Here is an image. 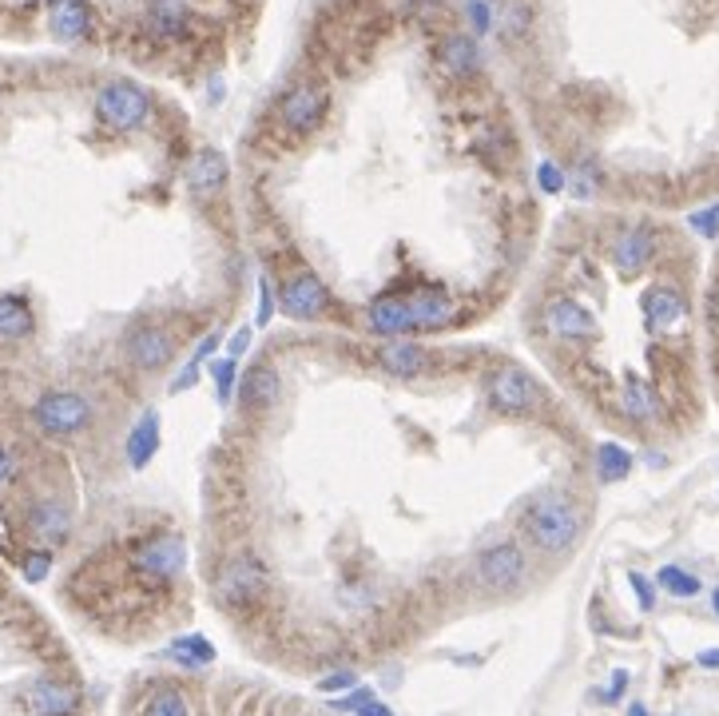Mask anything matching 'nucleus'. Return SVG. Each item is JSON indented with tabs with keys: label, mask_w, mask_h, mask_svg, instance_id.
Segmentation results:
<instances>
[{
	"label": "nucleus",
	"mask_w": 719,
	"mask_h": 716,
	"mask_svg": "<svg viewBox=\"0 0 719 716\" xmlns=\"http://www.w3.org/2000/svg\"><path fill=\"white\" fill-rule=\"evenodd\" d=\"M524 529L533 538L537 550L545 553H565L580 533V514L577 506L561 494H545L537 497L533 506L524 509Z\"/></svg>",
	"instance_id": "1"
},
{
	"label": "nucleus",
	"mask_w": 719,
	"mask_h": 716,
	"mask_svg": "<svg viewBox=\"0 0 719 716\" xmlns=\"http://www.w3.org/2000/svg\"><path fill=\"white\" fill-rule=\"evenodd\" d=\"M96 116L111 132H135L152 116V96L131 80H111L96 92Z\"/></svg>",
	"instance_id": "2"
},
{
	"label": "nucleus",
	"mask_w": 719,
	"mask_h": 716,
	"mask_svg": "<svg viewBox=\"0 0 719 716\" xmlns=\"http://www.w3.org/2000/svg\"><path fill=\"white\" fill-rule=\"evenodd\" d=\"M267 594V570L255 553H231L215 573V597L227 609H251Z\"/></svg>",
	"instance_id": "3"
},
{
	"label": "nucleus",
	"mask_w": 719,
	"mask_h": 716,
	"mask_svg": "<svg viewBox=\"0 0 719 716\" xmlns=\"http://www.w3.org/2000/svg\"><path fill=\"white\" fill-rule=\"evenodd\" d=\"M33 422L44 434H56V438H72V434H84L92 426V402L76 390H48V395L36 398Z\"/></svg>",
	"instance_id": "4"
},
{
	"label": "nucleus",
	"mask_w": 719,
	"mask_h": 716,
	"mask_svg": "<svg viewBox=\"0 0 719 716\" xmlns=\"http://www.w3.org/2000/svg\"><path fill=\"white\" fill-rule=\"evenodd\" d=\"M131 565L148 582H175L187 570V541L179 533H155L131 553Z\"/></svg>",
	"instance_id": "5"
},
{
	"label": "nucleus",
	"mask_w": 719,
	"mask_h": 716,
	"mask_svg": "<svg viewBox=\"0 0 719 716\" xmlns=\"http://www.w3.org/2000/svg\"><path fill=\"white\" fill-rule=\"evenodd\" d=\"M327 108H330L327 89H318V84H295V89H286L283 99H279V120H283L286 132L310 136L318 124L327 120Z\"/></svg>",
	"instance_id": "6"
},
{
	"label": "nucleus",
	"mask_w": 719,
	"mask_h": 716,
	"mask_svg": "<svg viewBox=\"0 0 719 716\" xmlns=\"http://www.w3.org/2000/svg\"><path fill=\"white\" fill-rule=\"evenodd\" d=\"M279 307H283V315H291V319H298V322H315L327 315L330 291L322 286V279H318L315 271H298V275L286 279L283 291H279Z\"/></svg>",
	"instance_id": "7"
},
{
	"label": "nucleus",
	"mask_w": 719,
	"mask_h": 716,
	"mask_svg": "<svg viewBox=\"0 0 719 716\" xmlns=\"http://www.w3.org/2000/svg\"><path fill=\"white\" fill-rule=\"evenodd\" d=\"M123 359L135 371H164L175 359V334H167L164 327H131L123 334Z\"/></svg>",
	"instance_id": "8"
},
{
	"label": "nucleus",
	"mask_w": 719,
	"mask_h": 716,
	"mask_svg": "<svg viewBox=\"0 0 719 716\" xmlns=\"http://www.w3.org/2000/svg\"><path fill=\"white\" fill-rule=\"evenodd\" d=\"M490 402L502 414H524V410L537 407V383L524 375L521 366H502L490 378Z\"/></svg>",
	"instance_id": "9"
},
{
	"label": "nucleus",
	"mask_w": 719,
	"mask_h": 716,
	"mask_svg": "<svg viewBox=\"0 0 719 716\" xmlns=\"http://www.w3.org/2000/svg\"><path fill=\"white\" fill-rule=\"evenodd\" d=\"M524 577V553L502 541V545H490V550L478 557V582L490 585V589H512V585Z\"/></svg>",
	"instance_id": "10"
},
{
	"label": "nucleus",
	"mask_w": 719,
	"mask_h": 716,
	"mask_svg": "<svg viewBox=\"0 0 719 716\" xmlns=\"http://www.w3.org/2000/svg\"><path fill=\"white\" fill-rule=\"evenodd\" d=\"M24 705H28V713L33 716H76L80 713V689L68 681L40 677V681L28 684Z\"/></svg>",
	"instance_id": "11"
},
{
	"label": "nucleus",
	"mask_w": 719,
	"mask_h": 716,
	"mask_svg": "<svg viewBox=\"0 0 719 716\" xmlns=\"http://www.w3.org/2000/svg\"><path fill=\"white\" fill-rule=\"evenodd\" d=\"M48 33L64 45L92 36V4L87 0H48Z\"/></svg>",
	"instance_id": "12"
},
{
	"label": "nucleus",
	"mask_w": 719,
	"mask_h": 716,
	"mask_svg": "<svg viewBox=\"0 0 719 716\" xmlns=\"http://www.w3.org/2000/svg\"><path fill=\"white\" fill-rule=\"evenodd\" d=\"M143 28H148L152 40L172 45V40H184V36L191 33V12H187V4H179V0H152V4L143 9Z\"/></svg>",
	"instance_id": "13"
},
{
	"label": "nucleus",
	"mask_w": 719,
	"mask_h": 716,
	"mask_svg": "<svg viewBox=\"0 0 719 716\" xmlns=\"http://www.w3.org/2000/svg\"><path fill=\"white\" fill-rule=\"evenodd\" d=\"M405 310H410V322H414V331H437V327H446L453 319V298L446 291H414V295H405Z\"/></svg>",
	"instance_id": "14"
},
{
	"label": "nucleus",
	"mask_w": 719,
	"mask_h": 716,
	"mask_svg": "<svg viewBox=\"0 0 719 716\" xmlns=\"http://www.w3.org/2000/svg\"><path fill=\"white\" fill-rule=\"evenodd\" d=\"M366 322H370V331L381 334V339H402V334L414 331V322H410V310H405V298L398 295H378L366 307Z\"/></svg>",
	"instance_id": "15"
},
{
	"label": "nucleus",
	"mask_w": 719,
	"mask_h": 716,
	"mask_svg": "<svg viewBox=\"0 0 719 716\" xmlns=\"http://www.w3.org/2000/svg\"><path fill=\"white\" fill-rule=\"evenodd\" d=\"M28 529H33V538L40 541L44 550L48 545H64L68 533H72V514L60 502H40V506L28 509Z\"/></svg>",
	"instance_id": "16"
},
{
	"label": "nucleus",
	"mask_w": 719,
	"mask_h": 716,
	"mask_svg": "<svg viewBox=\"0 0 719 716\" xmlns=\"http://www.w3.org/2000/svg\"><path fill=\"white\" fill-rule=\"evenodd\" d=\"M223 184H227V160H223V152H215V148L196 152V160L187 164V188L208 199V196H215Z\"/></svg>",
	"instance_id": "17"
},
{
	"label": "nucleus",
	"mask_w": 719,
	"mask_h": 716,
	"mask_svg": "<svg viewBox=\"0 0 719 716\" xmlns=\"http://www.w3.org/2000/svg\"><path fill=\"white\" fill-rule=\"evenodd\" d=\"M274 398H279V371H274V366L259 363L239 378L243 410H267V407H274Z\"/></svg>",
	"instance_id": "18"
},
{
	"label": "nucleus",
	"mask_w": 719,
	"mask_h": 716,
	"mask_svg": "<svg viewBox=\"0 0 719 716\" xmlns=\"http://www.w3.org/2000/svg\"><path fill=\"white\" fill-rule=\"evenodd\" d=\"M687 307L684 298L676 291H668V286H652L648 295H644V319L652 331H676L680 322H684Z\"/></svg>",
	"instance_id": "19"
},
{
	"label": "nucleus",
	"mask_w": 719,
	"mask_h": 716,
	"mask_svg": "<svg viewBox=\"0 0 719 716\" xmlns=\"http://www.w3.org/2000/svg\"><path fill=\"white\" fill-rule=\"evenodd\" d=\"M437 68L446 72V77H458V80H465V77H473L481 68V52H478V45L469 40V36H446L441 45H437Z\"/></svg>",
	"instance_id": "20"
},
{
	"label": "nucleus",
	"mask_w": 719,
	"mask_h": 716,
	"mask_svg": "<svg viewBox=\"0 0 719 716\" xmlns=\"http://www.w3.org/2000/svg\"><path fill=\"white\" fill-rule=\"evenodd\" d=\"M123 454H128L131 470H143V466H148L155 454H160V414H155V410H143L140 422L131 426Z\"/></svg>",
	"instance_id": "21"
},
{
	"label": "nucleus",
	"mask_w": 719,
	"mask_h": 716,
	"mask_svg": "<svg viewBox=\"0 0 719 716\" xmlns=\"http://www.w3.org/2000/svg\"><path fill=\"white\" fill-rule=\"evenodd\" d=\"M36 331V310L24 295H0V342H24Z\"/></svg>",
	"instance_id": "22"
},
{
	"label": "nucleus",
	"mask_w": 719,
	"mask_h": 716,
	"mask_svg": "<svg viewBox=\"0 0 719 716\" xmlns=\"http://www.w3.org/2000/svg\"><path fill=\"white\" fill-rule=\"evenodd\" d=\"M545 322L556 339H589V334L597 331L589 310L577 307V303H568V298H561V303H553V307L545 310Z\"/></svg>",
	"instance_id": "23"
},
{
	"label": "nucleus",
	"mask_w": 719,
	"mask_h": 716,
	"mask_svg": "<svg viewBox=\"0 0 719 716\" xmlns=\"http://www.w3.org/2000/svg\"><path fill=\"white\" fill-rule=\"evenodd\" d=\"M381 366L390 371L393 378H414L425 371V351L417 347V342H402V339H390L386 347H381Z\"/></svg>",
	"instance_id": "24"
},
{
	"label": "nucleus",
	"mask_w": 719,
	"mask_h": 716,
	"mask_svg": "<svg viewBox=\"0 0 719 716\" xmlns=\"http://www.w3.org/2000/svg\"><path fill=\"white\" fill-rule=\"evenodd\" d=\"M652 259V232H644V227H633V232H624L621 239H616V263H621V271H640L644 263Z\"/></svg>",
	"instance_id": "25"
},
{
	"label": "nucleus",
	"mask_w": 719,
	"mask_h": 716,
	"mask_svg": "<svg viewBox=\"0 0 719 716\" xmlns=\"http://www.w3.org/2000/svg\"><path fill=\"white\" fill-rule=\"evenodd\" d=\"M164 657L167 661H175V665H184V669H203V665L215 661V645H211L208 637L191 633V637L172 641V649H167Z\"/></svg>",
	"instance_id": "26"
},
{
	"label": "nucleus",
	"mask_w": 719,
	"mask_h": 716,
	"mask_svg": "<svg viewBox=\"0 0 719 716\" xmlns=\"http://www.w3.org/2000/svg\"><path fill=\"white\" fill-rule=\"evenodd\" d=\"M628 474H633V454L624 450V446H616V442H604L597 450V478L604 485H612V482H624Z\"/></svg>",
	"instance_id": "27"
},
{
	"label": "nucleus",
	"mask_w": 719,
	"mask_h": 716,
	"mask_svg": "<svg viewBox=\"0 0 719 716\" xmlns=\"http://www.w3.org/2000/svg\"><path fill=\"white\" fill-rule=\"evenodd\" d=\"M219 342H223V334H219V331H211L208 339L199 342V347H196V354H191V363H187L184 371H179V375H175V383H172V390H175V395H179V390H187V386L196 383V378H199V366L208 363L211 354L219 351Z\"/></svg>",
	"instance_id": "28"
},
{
	"label": "nucleus",
	"mask_w": 719,
	"mask_h": 716,
	"mask_svg": "<svg viewBox=\"0 0 719 716\" xmlns=\"http://www.w3.org/2000/svg\"><path fill=\"white\" fill-rule=\"evenodd\" d=\"M656 582H660V589H668L672 597H696L699 594V577H692V573L680 570V565H664V570L656 573Z\"/></svg>",
	"instance_id": "29"
},
{
	"label": "nucleus",
	"mask_w": 719,
	"mask_h": 716,
	"mask_svg": "<svg viewBox=\"0 0 719 716\" xmlns=\"http://www.w3.org/2000/svg\"><path fill=\"white\" fill-rule=\"evenodd\" d=\"M143 716H187V701L179 689H160V693L143 705Z\"/></svg>",
	"instance_id": "30"
},
{
	"label": "nucleus",
	"mask_w": 719,
	"mask_h": 716,
	"mask_svg": "<svg viewBox=\"0 0 719 716\" xmlns=\"http://www.w3.org/2000/svg\"><path fill=\"white\" fill-rule=\"evenodd\" d=\"M624 410H628L633 419H640V422L652 419V414H656V402H652V395H648V386L628 383V390H624Z\"/></svg>",
	"instance_id": "31"
},
{
	"label": "nucleus",
	"mask_w": 719,
	"mask_h": 716,
	"mask_svg": "<svg viewBox=\"0 0 719 716\" xmlns=\"http://www.w3.org/2000/svg\"><path fill=\"white\" fill-rule=\"evenodd\" d=\"M235 371H239V359H219L211 366V375H215V390H219V402L227 407L231 395H235Z\"/></svg>",
	"instance_id": "32"
},
{
	"label": "nucleus",
	"mask_w": 719,
	"mask_h": 716,
	"mask_svg": "<svg viewBox=\"0 0 719 716\" xmlns=\"http://www.w3.org/2000/svg\"><path fill=\"white\" fill-rule=\"evenodd\" d=\"M21 570H24V582H44L48 577V570H52V550H28L24 553V562H21Z\"/></svg>",
	"instance_id": "33"
},
{
	"label": "nucleus",
	"mask_w": 719,
	"mask_h": 716,
	"mask_svg": "<svg viewBox=\"0 0 719 716\" xmlns=\"http://www.w3.org/2000/svg\"><path fill=\"white\" fill-rule=\"evenodd\" d=\"M274 307H279V291H274L271 275L259 279V315H255V327H271Z\"/></svg>",
	"instance_id": "34"
},
{
	"label": "nucleus",
	"mask_w": 719,
	"mask_h": 716,
	"mask_svg": "<svg viewBox=\"0 0 719 716\" xmlns=\"http://www.w3.org/2000/svg\"><path fill=\"white\" fill-rule=\"evenodd\" d=\"M687 223H692V232H696V235H704V239H716V235H719V203H716V208L692 211V215H687Z\"/></svg>",
	"instance_id": "35"
},
{
	"label": "nucleus",
	"mask_w": 719,
	"mask_h": 716,
	"mask_svg": "<svg viewBox=\"0 0 719 716\" xmlns=\"http://www.w3.org/2000/svg\"><path fill=\"white\" fill-rule=\"evenodd\" d=\"M537 184H541L545 196H556V191H565V172L556 164H541L537 167Z\"/></svg>",
	"instance_id": "36"
},
{
	"label": "nucleus",
	"mask_w": 719,
	"mask_h": 716,
	"mask_svg": "<svg viewBox=\"0 0 719 716\" xmlns=\"http://www.w3.org/2000/svg\"><path fill=\"white\" fill-rule=\"evenodd\" d=\"M628 582H633L636 597H640V609H644V613H652V609H656V585L648 582L644 573H628Z\"/></svg>",
	"instance_id": "37"
},
{
	"label": "nucleus",
	"mask_w": 719,
	"mask_h": 716,
	"mask_svg": "<svg viewBox=\"0 0 719 716\" xmlns=\"http://www.w3.org/2000/svg\"><path fill=\"white\" fill-rule=\"evenodd\" d=\"M465 12H469V21H473V28H478V33H490V28H493V9L485 4V0H469Z\"/></svg>",
	"instance_id": "38"
},
{
	"label": "nucleus",
	"mask_w": 719,
	"mask_h": 716,
	"mask_svg": "<svg viewBox=\"0 0 719 716\" xmlns=\"http://www.w3.org/2000/svg\"><path fill=\"white\" fill-rule=\"evenodd\" d=\"M318 689H322V693H342V689H354V672H350V669L330 672V677H322V681H318Z\"/></svg>",
	"instance_id": "39"
},
{
	"label": "nucleus",
	"mask_w": 719,
	"mask_h": 716,
	"mask_svg": "<svg viewBox=\"0 0 719 716\" xmlns=\"http://www.w3.org/2000/svg\"><path fill=\"white\" fill-rule=\"evenodd\" d=\"M247 347H251V327H239V331L231 334V342H227V359H243Z\"/></svg>",
	"instance_id": "40"
},
{
	"label": "nucleus",
	"mask_w": 719,
	"mask_h": 716,
	"mask_svg": "<svg viewBox=\"0 0 719 716\" xmlns=\"http://www.w3.org/2000/svg\"><path fill=\"white\" fill-rule=\"evenodd\" d=\"M624 689H628V672H624V669H616V672H612L609 693L600 696V701H621V696H624Z\"/></svg>",
	"instance_id": "41"
},
{
	"label": "nucleus",
	"mask_w": 719,
	"mask_h": 716,
	"mask_svg": "<svg viewBox=\"0 0 719 716\" xmlns=\"http://www.w3.org/2000/svg\"><path fill=\"white\" fill-rule=\"evenodd\" d=\"M354 716H393V708H386V705L378 701V696H370V701H366V705H362Z\"/></svg>",
	"instance_id": "42"
},
{
	"label": "nucleus",
	"mask_w": 719,
	"mask_h": 716,
	"mask_svg": "<svg viewBox=\"0 0 719 716\" xmlns=\"http://www.w3.org/2000/svg\"><path fill=\"white\" fill-rule=\"evenodd\" d=\"M9 478H12V458H9V450L0 446V485L9 482Z\"/></svg>",
	"instance_id": "43"
},
{
	"label": "nucleus",
	"mask_w": 719,
	"mask_h": 716,
	"mask_svg": "<svg viewBox=\"0 0 719 716\" xmlns=\"http://www.w3.org/2000/svg\"><path fill=\"white\" fill-rule=\"evenodd\" d=\"M699 665H704V669H719V649H704V653H699Z\"/></svg>",
	"instance_id": "44"
},
{
	"label": "nucleus",
	"mask_w": 719,
	"mask_h": 716,
	"mask_svg": "<svg viewBox=\"0 0 719 716\" xmlns=\"http://www.w3.org/2000/svg\"><path fill=\"white\" fill-rule=\"evenodd\" d=\"M711 319H716V327H719V295L711 298Z\"/></svg>",
	"instance_id": "45"
},
{
	"label": "nucleus",
	"mask_w": 719,
	"mask_h": 716,
	"mask_svg": "<svg viewBox=\"0 0 719 716\" xmlns=\"http://www.w3.org/2000/svg\"><path fill=\"white\" fill-rule=\"evenodd\" d=\"M628 716H648V708H644V705H633V708H628Z\"/></svg>",
	"instance_id": "46"
},
{
	"label": "nucleus",
	"mask_w": 719,
	"mask_h": 716,
	"mask_svg": "<svg viewBox=\"0 0 719 716\" xmlns=\"http://www.w3.org/2000/svg\"><path fill=\"white\" fill-rule=\"evenodd\" d=\"M711 606H716V613H719V589H716V594H711Z\"/></svg>",
	"instance_id": "47"
}]
</instances>
